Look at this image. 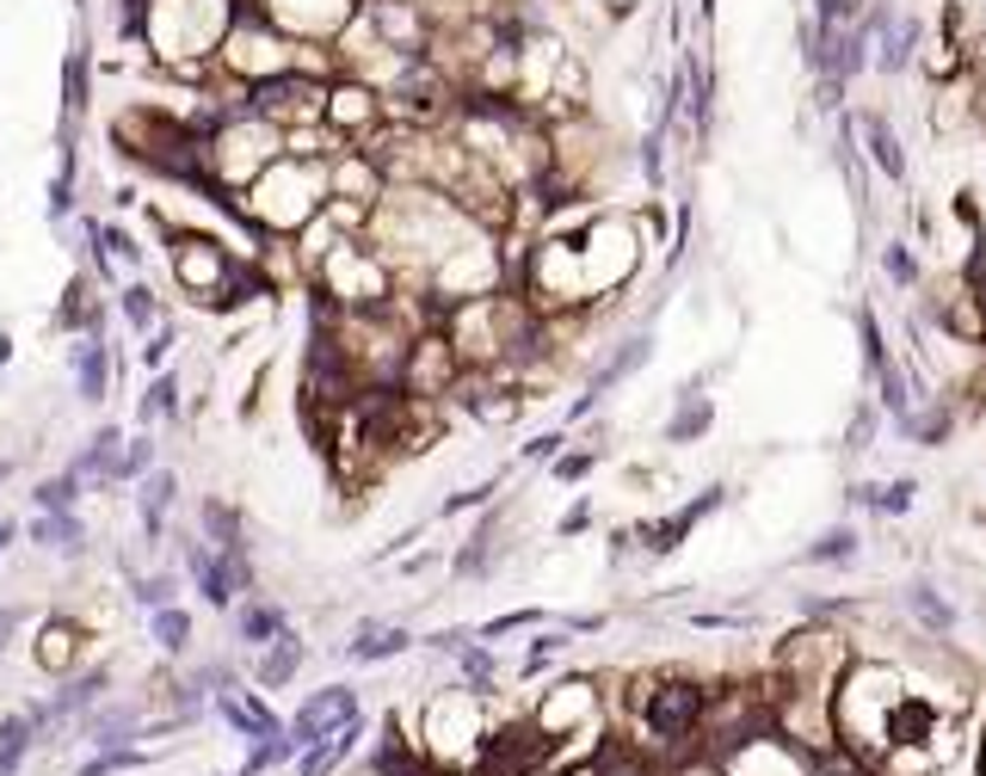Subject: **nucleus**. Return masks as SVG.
Masks as SVG:
<instances>
[{"mask_svg":"<svg viewBox=\"0 0 986 776\" xmlns=\"http://www.w3.org/2000/svg\"><path fill=\"white\" fill-rule=\"evenodd\" d=\"M321 204H327V161H296V154H278L271 167H260L235 191V209H241V222L260 241L266 234L290 241L296 228H308L321 216Z\"/></svg>","mask_w":986,"mask_h":776,"instance_id":"nucleus-1","label":"nucleus"},{"mask_svg":"<svg viewBox=\"0 0 986 776\" xmlns=\"http://www.w3.org/2000/svg\"><path fill=\"white\" fill-rule=\"evenodd\" d=\"M308 290L321 296L333 315H370V308L395 303V271L364 234H340L315 253L308 266Z\"/></svg>","mask_w":986,"mask_h":776,"instance_id":"nucleus-2","label":"nucleus"},{"mask_svg":"<svg viewBox=\"0 0 986 776\" xmlns=\"http://www.w3.org/2000/svg\"><path fill=\"white\" fill-rule=\"evenodd\" d=\"M642 727H647V739H691L703 727V715H709V690L703 684H691V678H654V684H642Z\"/></svg>","mask_w":986,"mask_h":776,"instance_id":"nucleus-3","label":"nucleus"},{"mask_svg":"<svg viewBox=\"0 0 986 776\" xmlns=\"http://www.w3.org/2000/svg\"><path fill=\"white\" fill-rule=\"evenodd\" d=\"M456 377H463V364H456L444 327H419L414 340H407V352H401L395 389L401 395H414V400H451Z\"/></svg>","mask_w":986,"mask_h":776,"instance_id":"nucleus-4","label":"nucleus"},{"mask_svg":"<svg viewBox=\"0 0 986 776\" xmlns=\"http://www.w3.org/2000/svg\"><path fill=\"white\" fill-rule=\"evenodd\" d=\"M352 13H358V25L382 43V50L432 56V31H438V25H432V13H426L419 0H358Z\"/></svg>","mask_w":986,"mask_h":776,"instance_id":"nucleus-5","label":"nucleus"},{"mask_svg":"<svg viewBox=\"0 0 986 776\" xmlns=\"http://www.w3.org/2000/svg\"><path fill=\"white\" fill-rule=\"evenodd\" d=\"M321 124L340 149L345 142H364V136L382 124V93L358 75H333L327 80V99H321Z\"/></svg>","mask_w":986,"mask_h":776,"instance_id":"nucleus-6","label":"nucleus"},{"mask_svg":"<svg viewBox=\"0 0 986 776\" xmlns=\"http://www.w3.org/2000/svg\"><path fill=\"white\" fill-rule=\"evenodd\" d=\"M241 7H246V13H260V20H271L285 38L333 43V31L352 20V7H358V0H241Z\"/></svg>","mask_w":986,"mask_h":776,"instance_id":"nucleus-7","label":"nucleus"},{"mask_svg":"<svg viewBox=\"0 0 986 776\" xmlns=\"http://www.w3.org/2000/svg\"><path fill=\"white\" fill-rule=\"evenodd\" d=\"M345 721H358V697H352V684H327V690H315V697L285 721V734L296 739V752H303V746H315V739L340 734Z\"/></svg>","mask_w":986,"mask_h":776,"instance_id":"nucleus-8","label":"nucleus"},{"mask_svg":"<svg viewBox=\"0 0 986 776\" xmlns=\"http://www.w3.org/2000/svg\"><path fill=\"white\" fill-rule=\"evenodd\" d=\"M531 721L555 739V746L568 739V727H598V697H592V678H561L549 697L531 709Z\"/></svg>","mask_w":986,"mask_h":776,"instance_id":"nucleus-9","label":"nucleus"},{"mask_svg":"<svg viewBox=\"0 0 986 776\" xmlns=\"http://www.w3.org/2000/svg\"><path fill=\"white\" fill-rule=\"evenodd\" d=\"M80 653H87V623L80 616H68V610H50L38 623V641H31V660H38V672H50V678H68L80 665Z\"/></svg>","mask_w":986,"mask_h":776,"instance_id":"nucleus-10","label":"nucleus"},{"mask_svg":"<svg viewBox=\"0 0 986 776\" xmlns=\"http://www.w3.org/2000/svg\"><path fill=\"white\" fill-rule=\"evenodd\" d=\"M210 709H216V721H223L228 734H241L246 746L266 734H285V721H278V709L266 702V690H241V684H228V690H216L210 697Z\"/></svg>","mask_w":986,"mask_h":776,"instance_id":"nucleus-11","label":"nucleus"},{"mask_svg":"<svg viewBox=\"0 0 986 776\" xmlns=\"http://www.w3.org/2000/svg\"><path fill=\"white\" fill-rule=\"evenodd\" d=\"M68 370H75V400L99 407V400L112 395L117 352L105 345V333H75V345H68Z\"/></svg>","mask_w":986,"mask_h":776,"instance_id":"nucleus-12","label":"nucleus"},{"mask_svg":"<svg viewBox=\"0 0 986 776\" xmlns=\"http://www.w3.org/2000/svg\"><path fill=\"white\" fill-rule=\"evenodd\" d=\"M382 191H389V179H382V167L364 149H333L327 154V198H352V204L377 209Z\"/></svg>","mask_w":986,"mask_h":776,"instance_id":"nucleus-13","label":"nucleus"},{"mask_svg":"<svg viewBox=\"0 0 986 776\" xmlns=\"http://www.w3.org/2000/svg\"><path fill=\"white\" fill-rule=\"evenodd\" d=\"M228 623H235V641L246 647V653H260L266 641H278L285 628H296L290 623V610L271 598V591H253V598H235L228 605Z\"/></svg>","mask_w":986,"mask_h":776,"instance_id":"nucleus-14","label":"nucleus"},{"mask_svg":"<svg viewBox=\"0 0 986 776\" xmlns=\"http://www.w3.org/2000/svg\"><path fill=\"white\" fill-rule=\"evenodd\" d=\"M179 561H186V573H191V591H198L210 610H228L235 598H241V591H235V573H228V561L210 549L204 536H198V543H186V549H179Z\"/></svg>","mask_w":986,"mask_h":776,"instance_id":"nucleus-15","label":"nucleus"},{"mask_svg":"<svg viewBox=\"0 0 986 776\" xmlns=\"http://www.w3.org/2000/svg\"><path fill=\"white\" fill-rule=\"evenodd\" d=\"M112 697V665H87V672H68L62 678V690L43 709H50V727H62V721H80L87 709H99V702Z\"/></svg>","mask_w":986,"mask_h":776,"instance_id":"nucleus-16","label":"nucleus"},{"mask_svg":"<svg viewBox=\"0 0 986 776\" xmlns=\"http://www.w3.org/2000/svg\"><path fill=\"white\" fill-rule=\"evenodd\" d=\"M173 506H179V474L154 462V469L136 481V518H142V536H149V543H167Z\"/></svg>","mask_w":986,"mask_h":776,"instance_id":"nucleus-17","label":"nucleus"},{"mask_svg":"<svg viewBox=\"0 0 986 776\" xmlns=\"http://www.w3.org/2000/svg\"><path fill=\"white\" fill-rule=\"evenodd\" d=\"M93 75H99V56H93V43L80 38L62 56V130H75L80 117L93 112Z\"/></svg>","mask_w":986,"mask_h":776,"instance_id":"nucleus-18","label":"nucleus"},{"mask_svg":"<svg viewBox=\"0 0 986 776\" xmlns=\"http://www.w3.org/2000/svg\"><path fill=\"white\" fill-rule=\"evenodd\" d=\"M105 303L93 296V271H75L68 284H62V296H56V333H105Z\"/></svg>","mask_w":986,"mask_h":776,"instance_id":"nucleus-19","label":"nucleus"},{"mask_svg":"<svg viewBox=\"0 0 986 776\" xmlns=\"http://www.w3.org/2000/svg\"><path fill=\"white\" fill-rule=\"evenodd\" d=\"M303 660H308L303 628H285L278 641H266L260 653H253V690H285V684L303 672Z\"/></svg>","mask_w":986,"mask_h":776,"instance_id":"nucleus-20","label":"nucleus"},{"mask_svg":"<svg viewBox=\"0 0 986 776\" xmlns=\"http://www.w3.org/2000/svg\"><path fill=\"white\" fill-rule=\"evenodd\" d=\"M75 734L87 739V746H124V739H142V709L136 702H99V709H87V715L75 721Z\"/></svg>","mask_w":986,"mask_h":776,"instance_id":"nucleus-21","label":"nucleus"},{"mask_svg":"<svg viewBox=\"0 0 986 776\" xmlns=\"http://www.w3.org/2000/svg\"><path fill=\"white\" fill-rule=\"evenodd\" d=\"M25 543H38V549L62 555V561H80L87 555V524H80V511H38L25 524Z\"/></svg>","mask_w":986,"mask_h":776,"instance_id":"nucleus-22","label":"nucleus"},{"mask_svg":"<svg viewBox=\"0 0 986 776\" xmlns=\"http://www.w3.org/2000/svg\"><path fill=\"white\" fill-rule=\"evenodd\" d=\"M117 450H124V425H99L87 444H80L75 456H68V469L87 481V493H112V462H117Z\"/></svg>","mask_w":986,"mask_h":776,"instance_id":"nucleus-23","label":"nucleus"},{"mask_svg":"<svg viewBox=\"0 0 986 776\" xmlns=\"http://www.w3.org/2000/svg\"><path fill=\"white\" fill-rule=\"evenodd\" d=\"M414 647V628L407 623H358V635L345 641V660L352 665H382V660H401Z\"/></svg>","mask_w":986,"mask_h":776,"instance_id":"nucleus-24","label":"nucleus"},{"mask_svg":"<svg viewBox=\"0 0 986 776\" xmlns=\"http://www.w3.org/2000/svg\"><path fill=\"white\" fill-rule=\"evenodd\" d=\"M358 739H364V715L345 721L340 734H327V739H315V746H303V752H296V771H303V776H333L345 758L358 752Z\"/></svg>","mask_w":986,"mask_h":776,"instance_id":"nucleus-25","label":"nucleus"},{"mask_svg":"<svg viewBox=\"0 0 986 776\" xmlns=\"http://www.w3.org/2000/svg\"><path fill=\"white\" fill-rule=\"evenodd\" d=\"M198 531H204L210 549H246V518L235 499H223V493H210L204 506H198Z\"/></svg>","mask_w":986,"mask_h":776,"instance_id":"nucleus-26","label":"nucleus"},{"mask_svg":"<svg viewBox=\"0 0 986 776\" xmlns=\"http://www.w3.org/2000/svg\"><path fill=\"white\" fill-rule=\"evenodd\" d=\"M493 536H500V506L488 499V506H481V524L469 531V543L451 555V573H456V580H481V573L493 568Z\"/></svg>","mask_w":986,"mask_h":776,"instance_id":"nucleus-27","label":"nucleus"},{"mask_svg":"<svg viewBox=\"0 0 986 776\" xmlns=\"http://www.w3.org/2000/svg\"><path fill=\"white\" fill-rule=\"evenodd\" d=\"M149 635H154V647H161V653H173V660H179V653L198 641V623H191V610L173 598V605L149 610Z\"/></svg>","mask_w":986,"mask_h":776,"instance_id":"nucleus-28","label":"nucleus"},{"mask_svg":"<svg viewBox=\"0 0 986 776\" xmlns=\"http://www.w3.org/2000/svg\"><path fill=\"white\" fill-rule=\"evenodd\" d=\"M142 425H154V419H186V389H179V370H154V382H149V395H142Z\"/></svg>","mask_w":986,"mask_h":776,"instance_id":"nucleus-29","label":"nucleus"},{"mask_svg":"<svg viewBox=\"0 0 986 776\" xmlns=\"http://www.w3.org/2000/svg\"><path fill=\"white\" fill-rule=\"evenodd\" d=\"M112 308L124 315V327H130V333H149V327L161 321V296H154V284H142V278H130V284H117Z\"/></svg>","mask_w":986,"mask_h":776,"instance_id":"nucleus-30","label":"nucleus"},{"mask_svg":"<svg viewBox=\"0 0 986 776\" xmlns=\"http://www.w3.org/2000/svg\"><path fill=\"white\" fill-rule=\"evenodd\" d=\"M31 739H38V727L25 721V709L0 715V776H20V771H25V752H31Z\"/></svg>","mask_w":986,"mask_h":776,"instance_id":"nucleus-31","label":"nucleus"},{"mask_svg":"<svg viewBox=\"0 0 986 776\" xmlns=\"http://www.w3.org/2000/svg\"><path fill=\"white\" fill-rule=\"evenodd\" d=\"M154 450H161V444H154L149 432H130V437H124V450H117V462H112V493L117 487H136V481L154 469Z\"/></svg>","mask_w":986,"mask_h":776,"instance_id":"nucleus-32","label":"nucleus"},{"mask_svg":"<svg viewBox=\"0 0 986 776\" xmlns=\"http://www.w3.org/2000/svg\"><path fill=\"white\" fill-rule=\"evenodd\" d=\"M456 665H463V684H469L475 697H493V672H500V660H493V647L488 641H463L456 647Z\"/></svg>","mask_w":986,"mask_h":776,"instance_id":"nucleus-33","label":"nucleus"},{"mask_svg":"<svg viewBox=\"0 0 986 776\" xmlns=\"http://www.w3.org/2000/svg\"><path fill=\"white\" fill-rule=\"evenodd\" d=\"M80 493H87V481H80L75 469H62V474H50V481L31 487V511H75Z\"/></svg>","mask_w":986,"mask_h":776,"instance_id":"nucleus-34","label":"nucleus"},{"mask_svg":"<svg viewBox=\"0 0 986 776\" xmlns=\"http://www.w3.org/2000/svg\"><path fill=\"white\" fill-rule=\"evenodd\" d=\"M709 425H716V407L703 395H684V407L666 419V444H691V437H703Z\"/></svg>","mask_w":986,"mask_h":776,"instance_id":"nucleus-35","label":"nucleus"},{"mask_svg":"<svg viewBox=\"0 0 986 776\" xmlns=\"http://www.w3.org/2000/svg\"><path fill=\"white\" fill-rule=\"evenodd\" d=\"M863 136H870V154L875 167L888 173V179H907V154H900V136L882 124V117H863Z\"/></svg>","mask_w":986,"mask_h":776,"instance_id":"nucleus-36","label":"nucleus"},{"mask_svg":"<svg viewBox=\"0 0 986 776\" xmlns=\"http://www.w3.org/2000/svg\"><path fill=\"white\" fill-rule=\"evenodd\" d=\"M278 764H296V739H290V734H266V739H253V752H246L241 776H266V771H278Z\"/></svg>","mask_w":986,"mask_h":776,"instance_id":"nucleus-37","label":"nucleus"},{"mask_svg":"<svg viewBox=\"0 0 986 776\" xmlns=\"http://www.w3.org/2000/svg\"><path fill=\"white\" fill-rule=\"evenodd\" d=\"M136 764H154V752H136V746H105V752H93L87 764H75V776H117V771H136Z\"/></svg>","mask_w":986,"mask_h":776,"instance_id":"nucleus-38","label":"nucleus"},{"mask_svg":"<svg viewBox=\"0 0 986 776\" xmlns=\"http://www.w3.org/2000/svg\"><path fill=\"white\" fill-rule=\"evenodd\" d=\"M173 573H130V598L142 610H161V605H173Z\"/></svg>","mask_w":986,"mask_h":776,"instance_id":"nucleus-39","label":"nucleus"},{"mask_svg":"<svg viewBox=\"0 0 986 776\" xmlns=\"http://www.w3.org/2000/svg\"><path fill=\"white\" fill-rule=\"evenodd\" d=\"M592 469H598V450H561V456H549V474L561 481V487H573V481H586Z\"/></svg>","mask_w":986,"mask_h":776,"instance_id":"nucleus-40","label":"nucleus"},{"mask_svg":"<svg viewBox=\"0 0 986 776\" xmlns=\"http://www.w3.org/2000/svg\"><path fill=\"white\" fill-rule=\"evenodd\" d=\"M173 345H179V333H173L167 321H154L149 333H142V364L149 370H167V358H173Z\"/></svg>","mask_w":986,"mask_h":776,"instance_id":"nucleus-41","label":"nucleus"},{"mask_svg":"<svg viewBox=\"0 0 986 776\" xmlns=\"http://www.w3.org/2000/svg\"><path fill=\"white\" fill-rule=\"evenodd\" d=\"M912 610H919V623H925V628H956V610H949L931 586H919V591H912Z\"/></svg>","mask_w":986,"mask_h":776,"instance_id":"nucleus-42","label":"nucleus"},{"mask_svg":"<svg viewBox=\"0 0 986 776\" xmlns=\"http://www.w3.org/2000/svg\"><path fill=\"white\" fill-rule=\"evenodd\" d=\"M851 555H857V536L851 531H826L814 549L801 555V561H814V568H820V561H851Z\"/></svg>","mask_w":986,"mask_h":776,"instance_id":"nucleus-43","label":"nucleus"},{"mask_svg":"<svg viewBox=\"0 0 986 776\" xmlns=\"http://www.w3.org/2000/svg\"><path fill=\"white\" fill-rule=\"evenodd\" d=\"M493 493H500V474H493V481H481V487H463V493H451V499H444V518H456V511H481L493 499Z\"/></svg>","mask_w":986,"mask_h":776,"instance_id":"nucleus-44","label":"nucleus"},{"mask_svg":"<svg viewBox=\"0 0 986 776\" xmlns=\"http://www.w3.org/2000/svg\"><path fill=\"white\" fill-rule=\"evenodd\" d=\"M543 616L536 610H506V616H493V623H481L475 628V641H493V635H513V628H536Z\"/></svg>","mask_w":986,"mask_h":776,"instance_id":"nucleus-45","label":"nucleus"},{"mask_svg":"<svg viewBox=\"0 0 986 776\" xmlns=\"http://www.w3.org/2000/svg\"><path fill=\"white\" fill-rule=\"evenodd\" d=\"M20 628H25V605H0V653L20 641Z\"/></svg>","mask_w":986,"mask_h":776,"instance_id":"nucleus-46","label":"nucleus"},{"mask_svg":"<svg viewBox=\"0 0 986 776\" xmlns=\"http://www.w3.org/2000/svg\"><path fill=\"white\" fill-rule=\"evenodd\" d=\"M561 444H568V432H543L524 444V456H531V462H549V456H561Z\"/></svg>","mask_w":986,"mask_h":776,"instance_id":"nucleus-47","label":"nucleus"},{"mask_svg":"<svg viewBox=\"0 0 986 776\" xmlns=\"http://www.w3.org/2000/svg\"><path fill=\"white\" fill-rule=\"evenodd\" d=\"M875 506H882V511H907V506H912V481H894V487L882 493Z\"/></svg>","mask_w":986,"mask_h":776,"instance_id":"nucleus-48","label":"nucleus"},{"mask_svg":"<svg viewBox=\"0 0 986 776\" xmlns=\"http://www.w3.org/2000/svg\"><path fill=\"white\" fill-rule=\"evenodd\" d=\"M882 266H888V278H894V284H912V259L900 253V246H888V259H882Z\"/></svg>","mask_w":986,"mask_h":776,"instance_id":"nucleus-49","label":"nucleus"},{"mask_svg":"<svg viewBox=\"0 0 986 776\" xmlns=\"http://www.w3.org/2000/svg\"><path fill=\"white\" fill-rule=\"evenodd\" d=\"M586 524H592V506H586V499H580V506H573L568 518H561V536H580V531H586Z\"/></svg>","mask_w":986,"mask_h":776,"instance_id":"nucleus-50","label":"nucleus"},{"mask_svg":"<svg viewBox=\"0 0 986 776\" xmlns=\"http://www.w3.org/2000/svg\"><path fill=\"white\" fill-rule=\"evenodd\" d=\"M426 568H438L432 549H419V555H407V561H401V573H426Z\"/></svg>","mask_w":986,"mask_h":776,"instance_id":"nucleus-51","label":"nucleus"},{"mask_svg":"<svg viewBox=\"0 0 986 776\" xmlns=\"http://www.w3.org/2000/svg\"><path fill=\"white\" fill-rule=\"evenodd\" d=\"M13 543H20V518H0V555L13 549Z\"/></svg>","mask_w":986,"mask_h":776,"instance_id":"nucleus-52","label":"nucleus"},{"mask_svg":"<svg viewBox=\"0 0 986 776\" xmlns=\"http://www.w3.org/2000/svg\"><path fill=\"white\" fill-rule=\"evenodd\" d=\"M13 474H20V462H13V456H0V487H7Z\"/></svg>","mask_w":986,"mask_h":776,"instance_id":"nucleus-53","label":"nucleus"},{"mask_svg":"<svg viewBox=\"0 0 986 776\" xmlns=\"http://www.w3.org/2000/svg\"><path fill=\"white\" fill-rule=\"evenodd\" d=\"M0 364H13V333H0Z\"/></svg>","mask_w":986,"mask_h":776,"instance_id":"nucleus-54","label":"nucleus"},{"mask_svg":"<svg viewBox=\"0 0 986 776\" xmlns=\"http://www.w3.org/2000/svg\"><path fill=\"white\" fill-rule=\"evenodd\" d=\"M87 7H93V0H75V13H87Z\"/></svg>","mask_w":986,"mask_h":776,"instance_id":"nucleus-55","label":"nucleus"}]
</instances>
